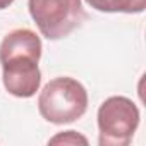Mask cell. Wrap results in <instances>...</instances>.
Masks as SVG:
<instances>
[{
  "label": "cell",
  "mask_w": 146,
  "mask_h": 146,
  "mask_svg": "<svg viewBox=\"0 0 146 146\" xmlns=\"http://www.w3.org/2000/svg\"><path fill=\"white\" fill-rule=\"evenodd\" d=\"M41 40L28 29L19 28L5 35L0 43L2 81L5 90L17 98H31L41 84Z\"/></svg>",
  "instance_id": "6da1fadb"
},
{
  "label": "cell",
  "mask_w": 146,
  "mask_h": 146,
  "mask_svg": "<svg viewBox=\"0 0 146 146\" xmlns=\"http://www.w3.org/2000/svg\"><path fill=\"white\" fill-rule=\"evenodd\" d=\"M40 115L52 124H70L88 110V91L74 78H55L45 84L38 96Z\"/></svg>",
  "instance_id": "7a4b0ae2"
},
{
  "label": "cell",
  "mask_w": 146,
  "mask_h": 146,
  "mask_svg": "<svg viewBox=\"0 0 146 146\" xmlns=\"http://www.w3.org/2000/svg\"><path fill=\"white\" fill-rule=\"evenodd\" d=\"M28 9L46 40H62L86 21L81 0H28Z\"/></svg>",
  "instance_id": "3957f363"
},
{
  "label": "cell",
  "mask_w": 146,
  "mask_h": 146,
  "mask_svg": "<svg viewBox=\"0 0 146 146\" xmlns=\"http://www.w3.org/2000/svg\"><path fill=\"white\" fill-rule=\"evenodd\" d=\"M100 146H127L139 125V108L131 98H107L96 115Z\"/></svg>",
  "instance_id": "277c9868"
},
{
  "label": "cell",
  "mask_w": 146,
  "mask_h": 146,
  "mask_svg": "<svg viewBox=\"0 0 146 146\" xmlns=\"http://www.w3.org/2000/svg\"><path fill=\"white\" fill-rule=\"evenodd\" d=\"M86 4L98 12L139 14L146 7V0H86Z\"/></svg>",
  "instance_id": "5b68a950"
},
{
  "label": "cell",
  "mask_w": 146,
  "mask_h": 146,
  "mask_svg": "<svg viewBox=\"0 0 146 146\" xmlns=\"http://www.w3.org/2000/svg\"><path fill=\"white\" fill-rule=\"evenodd\" d=\"M48 144H84L86 146L88 139L76 131H65V132H58L57 136L48 139Z\"/></svg>",
  "instance_id": "8992f818"
},
{
  "label": "cell",
  "mask_w": 146,
  "mask_h": 146,
  "mask_svg": "<svg viewBox=\"0 0 146 146\" xmlns=\"http://www.w3.org/2000/svg\"><path fill=\"white\" fill-rule=\"evenodd\" d=\"M12 2H14V0H0V11L7 9L9 5H12Z\"/></svg>",
  "instance_id": "52a82bcc"
}]
</instances>
